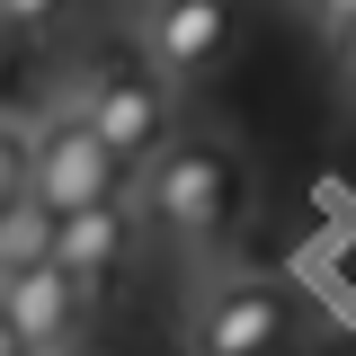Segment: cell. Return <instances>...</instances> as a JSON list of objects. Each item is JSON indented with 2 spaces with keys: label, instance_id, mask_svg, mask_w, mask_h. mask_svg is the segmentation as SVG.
<instances>
[{
  "label": "cell",
  "instance_id": "obj_1",
  "mask_svg": "<svg viewBox=\"0 0 356 356\" xmlns=\"http://www.w3.org/2000/svg\"><path fill=\"white\" fill-rule=\"evenodd\" d=\"M134 205L170 250H205L241 222V152L214 143V134H170L134 170Z\"/></svg>",
  "mask_w": 356,
  "mask_h": 356
},
{
  "label": "cell",
  "instance_id": "obj_2",
  "mask_svg": "<svg viewBox=\"0 0 356 356\" xmlns=\"http://www.w3.org/2000/svg\"><path fill=\"white\" fill-rule=\"evenodd\" d=\"M294 348H303V294L259 267H232L187 312V356H294Z\"/></svg>",
  "mask_w": 356,
  "mask_h": 356
},
{
  "label": "cell",
  "instance_id": "obj_3",
  "mask_svg": "<svg viewBox=\"0 0 356 356\" xmlns=\"http://www.w3.org/2000/svg\"><path fill=\"white\" fill-rule=\"evenodd\" d=\"M125 178H134V170L116 161V143H107V134L54 89V107L27 125V196L54 205V214H89V205H116Z\"/></svg>",
  "mask_w": 356,
  "mask_h": 356
},
{
  "label": "cell",
  "instance_id": "obj_4",
  "mask_svg": "<svg viewBox=\"0 0 356 356\" xmlns=\"http://www.w3.org/2000/svg\"><path fill=\"white\" fill-rule=\"evenodd\" d=\"M63 98H72L107 143H116V161H125V170H143V161L170 143V81H161L143 54H89L81 81L63 89Z\"/></svg>",
  "mask_w": 356,
  "mask_h": 356
},
{
  "label": "cell",
  "instance_id": "obj_5",
  "mask_svg": "<svg viewBox=\"0 0 356 356\" xmlns=\"http://www.w3.org/2000/svg\"><path fill=\"white\" fill-rule=\"evenodd\" d=\"M232 44H241V0H161V9H143L134 54L170 89H187V81H214L232 63Z\"/></svg>",
  "mask_w": 356,
  "mask_h": 356
},
{
  "label": "cell",
  "instance_id": "obj_6",
  "mask_svg": "<svg viewBox=\"0 0 356 356\" xmlns=\"http://www.w3.org/2000/svg\"><path fill=\"white\" fill-rule=\"evenodd\" d=\"M89 303H98V294H89L63 259H36V267H9V276H0V321L27 339V356H72L81 330H89Z\"/></svg>",
  "mask_w": 356,
  "mask_h": 356
},
{
  "label": "cell",
  "instance_id": "obj_7",
  "mask_svg": "<svg viewBox=\"0 0 356 356\" xmlns=\"http://www.w3.org/2000/svg\"><path fill=\"white\" fill-rule=\"evenodd\" d=\"M54 259L81 276L89 294H116L134 267V214L125 205H89V214H63L54 222Z\"/></svg>",
  "mask_w": 356,
  "mask_h": 356
},
{
  "label": "cell",
  "instance_id": "obj_8",
  "mask_svg": "<svg viewBox=\"0 0 356 356\" xmlns=\"http://www.w3.org/2000/svg\"><path fill=\"white\" fill-rule=\"evenodd\" d=\"M54 205H36V196H18V205H0V276L9 267H36V259H54Z\"/></svg>",
  "mask_w": 356,
  "mask_h": 356
},
{
  "label": "cell",
  "instance_id": "obj_9",
  "mask_svg": "<svg viewBox=\"0 0 356 356\" xmlns=\"http://www.w3.org/2000/svg\"><path fill=\"white\" fill-rule=\"evenodd\" d=\"M18 196H27V125L0 116V205H18Z\"/></svg>",
  "mask_w": 356,
  "mask_h": 356
},
{
  "label": "cell",
  "instance_id": "obj_10",
  "mask_svg": "<svg viewBox=\"0 0 356 356\" xmlns=\"http://www.w3.org/2000/svg\"><path fill=\"white\" fill-rule=\"evenodd\" d=\"M303 18H312L330 44H356V0H303Z\"/></svg>",
  "mask_w": 356,
  "mask_h": 356
},
{
  "label": "cell",
  "instance_id": "obj_11",
  "mask_svg": "<svg viewBox=\"0 0 356 356\" xmlns=\"http://www.w3.org/2000/svg\"><path fill=\"white\" fill-rule=\"evenodd\" d=\"M63 18V0H0V27L9 36H27V27H54Z\"/></svg>",
  "mask_w": 356,
  "mask_h": 356
},
{
  "label": "cell",
  "instance_id": "obj_12",
  "mask_svg": "<svg viewBox=\"0 0 356 356\" xmlns=\"http://www.w3.org/2000/svg\"><path fill=\"white\" fill-rule=\"evenodd\" d=\"M0 116H9V27H0Z\"/></svg>",
  "mask_w": 356,
  "mask_h": 356
},
{
  "label": "cell",
  "instance_id": "obj_13",
  "mask_svg": "<svg viewBox=\"0 0 356 356\" xmlns=\"http://www.w3.org/2000/svg\"><path fill=\"white\" fill-rule=\"evenodd\" d=\"M0 356H27V339H18V330H9V321H0Z\"/></svg>",
  "mask_w": 356,
  "mask_h": 356
},
{
  "label": "cell",
  "instance_id": "obj_14",
  "mask_svg": "<svg viewBox=\"0 0 356 356\" xmlns=\"http://www.w3.org/2000/svg\"><path fill=\"white\" fill-rule=\"evenodd\" d=\"M134 9H161V0H134Z\"/></svg>",
  "mask_w": 356,
  "mask_h": 356
}]
</instances>
